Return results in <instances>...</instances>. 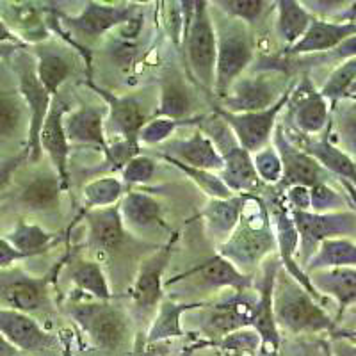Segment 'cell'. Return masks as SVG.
<instances>
[{"instance_id": "52", "label": "cell", "mask_w": 356, "mask_h": 356, "mask_svg": "<svg viewBox=\"0 0 356 356\" xmlns=\"http://www.w3.org/2000/svg\"><path fill=\"white\" fill-rule=\"evenodd\" d=\"M340 182L344 184L346 191H348V193H349V196H351V200H353V205L356 207V187L353 186V184H349L348 180H340Z\"/></svg>"}, {"instance_id": "44", "label": "cell", "mask_w": 356, "mask_h": 356, "mask_svg": "<svg viewBox=\"0 0 356 356\" xmlns=\"http://www.w3.org/2000/svg\"><path fill=\"white\" fill-rule=\"evenodd\" d=\"M155 170H157V166H155L154 159L139 154L134 159H130L122 170V182L125 184V187L146 184L148 180H152Z\"/></svg>"}, {"instance_id": "29", "label": "cell", "mask_w": 356, "mask_h": 356, "mask_svg": "<svg viewBox=\"0 0 356 356\" xmlns=\"http://www.w3.org/2000/svg\"><path fill=\"white\" fill-rule=\"evenodd\" d=\"M120 205L122 219L134 228H150L161 222V203L146 193L129 191L123 195Z\"/></svg>"}, {"instance_id": "40", "label": "cell", "mask_w": 356, "mask_h": 356, "mask_svg": "<svg viewBox=\"0 0 356 356\" xmlns=\"http://www.w3.org/2000/svg\"><path fill=\"white\" fill-rule=\"evenodd\" d=\"M198 122L200 116L195 118V120H184V122H173V120H168V118H154V120H148L146 125L141 129V132H139V143H143V145H161V143L170 138L178 127L195 125Z\"/></svg>"}, {"instance_id": "25", "label": "cell", "mask_w": 356, "mask_h": 356, "mask_svg": "<svg viewBox=\"0 0 356 356\" xmlns=\"http://www.w3.org/2000/svg\"><path fill=\"white\" fill-rule=\"evenodd\" d=\"M246 195H235L227 200H212L202 212V218L205 219L207 228L212 234L214 239L221 241V244L234 234V230L239 225L241 214Z\"/></svg>"}, {"instance_id": "47", "label": "cell", "mask_w": 356, "mask_h": 356, "mask_svg": "<svg viewBox=\"0 0 356 356\" xmlns=\"http://www.w3.org/2000/svg\"><path fill=\"white\" fill-rule=\"evenodd\" d=\"M24 259H27L24 253H20L6 237H0V267H9Z\"/></svg>"}, {"instance_id": "46", "label": "cell", "mask_w": 356, "mask_h": 356, "mask_svg": "<svg viewBox=\"0 0 356 356\" xmlns=\"http://www.w3.org/2000/svg\"><path fill=\"white\" fill-rule=\"evenodd\" d=\"M287 203L291 211H310V189L303 186L289 187Z\"/></svg>"}, {"instance_id": "50", "label": "cell", "mask_w": 356, "mask_h": 356, "mask_svg": "<svg viewBox=\"0 0 356 356\" xmlns=\"http://www.w3.org/2000/svg\"><path fill=\"white\" fill-rule=\"evenodd\" d=\"M337 22H348V24H356V2H351L349 8H346L344 11L339 15V20Z\"/></svg>"}, {"instance_id": "51", "label": "cell", "mask_w": 356, "mask_h": 356, "mask_svg": "<svg viewBox=\"0 0 356 356\" xmlns=\"http://www.w3.org/2000/svg\"><path fill=\"white\" fill-rule=\"evenodd\" d=\"M18 50H20V44H0V57H2V59H9V57L15 56Z\"/></svg>"}, {"instance_id": "54", "label": "cell", "mask_w": 356, "mask_h": 356, "mask_svg": "<svg viewBox=\"0 0 356 356\" xmlns=\"http://www.w3.org/2000/svg\"><path fill=\"white\" fill-rule=\"evenodd\" d=\"M348 97H356V81H355V84L351 86V89H349Z\"/></svg>"}, {"instance_id": "11", "label": "cell", "mask_w": 356, "mask_h": 356, "mask_svg": "<svg viewBox=\"0 0 356 356\" xmlns=\"http://www.w3.org/2000/svg\"><path fill=\"white\" fill-rule=\"evenodd\" d=\"M287 106L291 107L292 123L303 136H317L328 125V100L314 89L308 79H305L296 91H291Z\"/></svg>"}, {"instance_id": "35", "label": "cell", "mask_w": 356, "mask_h": 356, "mask_svg": "<svg viewBox=\"0 0 356 356\" xmlns=\"http://www.w3.org/2000/svg\"><path fill=\"white\" fill-rule=\"evenodd\" d=\"M127 191L125 184L116 177H102L97 180H91L84 187L86 207L88 209H104V207H113L122 202L123 193Z\"/></svg>"}, {"instance_id": "21", "label": "cell", "mask_w": 356, "mask_h": 356, "mask_svg": "<svg viewBox=\"0 0 356 356\" xmlns=\"http://www.w3.org/2000/svg\"><path fill=\"white\" fill-rule=\"evenodd\" d=\"M170 154H164L171 159H177L182 164L196 170H205V171H221L222 168V157L219 150L216 148L214 143L211 141L209 136L198 130L193 136L180 141L171 143Z\"/></svg>"}, {"instance_id": "42", "label": "cell", "mask_w": 356, "mask_h": 356, "mask_svg": "<svg viewBox=\"0 0 356 356\" xmlns=\"http://www.w3.org/2000/svg\"><path fill=\"white\" fill-rule=\"evenodd\" d=\"M344 207H348L344 195L332 189L326 182L310 187V212H317V214L340 212Z\"/></svg>"}, {"instance_id": "22", "label": "cell", "mask_w": 356, "mask_h": 356, "mask_svg": "<svg viewBox=\"0 0 356 356\" xmlns=\"http://www.w3.org/2000/svg\"><path fill=\"white\" fill-rule=\"evenodd\" d=\"M310 285L317 294L332 296L340 312L356 303V267H330L308 273Z\"/></svg>"}, {"instance_id": "18", "label": "cell", "mask_w": 356, "mask_h": 356, "mask_svg": "<svg viewBox=\"0 0 356 356\" xmlns=\"http://www.w3.org/2000/svg\"><path fill=\"white\" fill-rule=\"evenodd\" d=\"M89 246L100 251H114L125 239V222L120 205L93 209L88 214Z\"/></svg>"}, {"instance_id": "55", "label": "cell", "mask_w": 356, "mask_h": 356, "mask_svg": "<svg viewBox=\"0 0 356 356\" xmlns=\"http://www.w3.org/2000/svg\"><path fill=\"white\" fill-rule=\"evenodd\" d=\"M353 337H355V339H356V332H355V333H353Z\"/></svg>"}, {"instance_id": "32", "label": "cell", "mask_w": 356, "mask_h": 356, "mask_svg": "<svg viewBox=\"0 0 356 356\" xmlns=\"http://www.w3.org/2000/svg\"><path fill=\"white\" fill-rule=\"evenodd\" d=\"M61 191L63 186L57 175H41L24 187L20 202L31 211H50L59 205Z\"/></svg>"}, {"instance_id": "38", "label": "cell", "mask_w": 356, "mask_h": 356, "mask_svg": "<svg viewBox=\"0 0 356 356\" xmlns=\"http://www.w3.org/2000/svg\"><path fill=\"white\" fill-rule=\"evenodd\" d=\"M161 157L164 159V161L171 162V164H173L175 168H178L180 171H184L187 177L193 178V180L200 186V189L205 191L209 196H212V200H227V198H232V196H235L234 193H232L225 184H222L221 178H219L218 175L212 173V171L196 170V168L186 166V164H182V162L177 161V159H171L164 154H161Z\"/></svg>"}, {"instance_id": "37", "label": "cell", "mask_w": 356, "mask_h": 356, "mask_svg": "<svg viewBox=\"0 0 356 356\" xmlns=\"http://www.w3.org/2000/svg\"><path fill=\"white\" fill-rule=\"evenodd\" d=\"M356 81V57L348 59L340 66H337L328 77L326 84L321 88L319 93L332 104H337L344 97H348L349 89Z\"/></svg>"}, {"instance_id": "28", "label": "cell", "mask_w": 356, "mask_h": 356, "mask_svg": "<svg viewBox=\"0 0 356 356\" xmlns=\"http://www.w3.org/2000/svg\"><path fill=\"white\" fill-rule=\"evenodd\" d=\"M330 267H356V244L346 237L323 241L305 264V275Z\"/></svg>"}, {"instance_id": "48", "label": "cell", "mask_w": 356, "mask_h": 356, "mask_svg": "<svg viewBox=\"0 0 356 356\" xmlns=\"http://www.w3.org/2000/svg\"><path fill=\"white\" fill-rule=\"evenodd\" d=\"M328 57H333V59H342V61H348V59L356 57V34L355 36L348 38L346 41H342L335 50L328 52Z\"/></svg>"}, {"instance_id": "1", "label": "cell", "mask_w": 356, "mask_h": 356, "mask_svg": "<svg viewBox=\"0 0 356 356\" xmlns=\"http://www.w3.org/2000/svg\"><path fill=\"white\" fill-rule=\"evenodd\" d=\"M248 198V195H246ZM267 218V209L253 196V209H248L244 200L243 214L234 234L219 246V255L230 260L241 273L244 267H255L276 248V235Z\"/></svg>"}, {"instance_id": "41", "label": "cell", "mask_w": 356, "mask_h": 356, "mask_svg": "<svg viewBox=\"0 0 356 356\" xmlns=\"http://www.w3.org/2000/svg\"><path fill=\"white\" fill-rule=\"evenodd\" d=\"M253 159V166H255L257 177L264 184H280L282 175H284V166H282V159L278 152L273 146H266L262 150L255 152L251 155Z\"/></svg>"}, {"instance_id": "31", "label": "cell", "mask_w": 356, "mask_h": 356, "mask_svg": "<svg viewBox=\"0 0 356 356\" xmlns=\"http://www.w3.org/2000/svg\"><path fill=\"white\" fill-rule=\"evenodd\" d=\"M36 75L41 86L52 98L59 97V88L72 73V63L63 54L41 47L36 50Z\"/></svg>"}, {"instance_id": "23", "label": "cell", "mask_w": 356, "mask_h": 356, "mask_svg": "<svg viewBox=\"0 0 356 356\" xmlns=\"http://www.w3.org/2000/svg\"><path fill=\"white\" fill-rule=\"evenodd\" d=\"M0 333L27 351H36L52 344L49 333H44L36 321L11 308H0Z\"/></svg>"}, {"instance_id": "34", "label": "cell", "mask_w": 356, "mask_h": 356, "mask_svg": "<svg viewBox=\"0 0 356 356\" xmlns=\"http://www.w3.org/2000/svg\"><path fill=\"white\" fill-rule=\"evenodd\" d=\"M6 239L17 248L20 253H24L27 259L36 257L40 253L49 251L50 246H54L57 237L54 234L44 232L38 225H29L25 221H18L11 232L6 235Z\"/></svg>"}, {"instance_id": "26", "label": "cell", "mask_w": 356, "mask_h": 356, "mask_svg": "<svg viewBox=\"0 0 356 356\" xmlns=\"http://www.w3.org/2000/svg\"><path fill=\"white\" fill-rule=\"evenodd\" d=\"M303 150L316 159L324 170L332 171L333 175L340 177V180H348L356 187V162L328 138L310 139Z\"/></svg>"}, {"instance_id": "9", "label": "cell", "mask_w": 356, "mask_h": 356, "mask_svg": "<svg viewBox=\"0 0 356 356\" xmlns=\"http://www.w3.org/2000/svg\"><path fill=\"white\" fill-rule=\"evenodd\" d=\"M275 141V150L278 152L280 159H282V166H284V175H282L280 186L287 187V189L292 186H303L310 189V187L324 182L326 170L307 152L289 141L280 127L276 129Z\"/></svg>"}, {"instance_id": "45", "label": "cell", "mask_w": 356, "mask_h": 356, "mask_svg": "<svg viewBox=\"0 0 356 356\" xmlns=\"http://www.w3.org/2000/svg\"><path fill=\"white\" fill-rule=\"evenodd\" d=\"M337 130L342 150L356 162V109L342 111L337 118Z\"/></svg>"}, {"instance_id": "13", "label": "cell", "mask_w": 356, "mask_h": 356, "mask_svg": "<svg viewBox=\"0 0 356 356\" xmlns=\"http://www.w3.org/2000/svg\"><path fill=\"white\" fill-rule=\"evenodd\" d=\"M88 86L106 104L111 129L122 134L125 141H139V132L148 122L141 104L134 97H118L116 93L107 91L91 81H88Z\"/></svg>"}, {"instance_id": "33", "label": "cell", "mask_w": 356, "mask_h": 356, "mask_svg": "<svg viewBox=\"0 0 356 356\" xmlns=\"http://www.w3.org/2000/svg\"><path fill=\"white\" fill-rule=\"evenodd\" d=\"M70 276H72V282L79 291L91 296V298L98 300L100 303H107L113 298V292H111L109 284H107L104 269H102L98 262L81 260V262H77L72 267Z\"/></svg>"}, {"instance_id": "3", "label": "cell", "mask_w": 356, "mask_h": 356, "mask_svg": "<svg viewBox=\"0 0 356 356\" xmlns=\"http://www.w3.org/2000/svg\"><path fill=\"white\" fill-rule=\"evenodd\" d=\"M218 34V61H216L214 93L222 98L234 82L243 77V72L253 59L255 43L250 25L241 20H230L222 25Z\"/></svg>"}, {"instance_id": "6", "label": "cell", "mask_w": 356, "mask_h": 356, "mask_svg": "<svg viewBox=\"0 0 356 356\" xmlns=\"http://www.w3.org/2000/svg\"><path fill=\"white\" fill-rule=\"evenodd\" d=\"M289 97H291V91H285L275 106H271L269 109L257 111V113L234 114L222 111L221 107H216V114L227 123L237 145L248 154L253 155L255 152L266 148L267 141L271 139L273 130L276 127V118L287 107Z\"/></svg>"}, {"instance_id": "53", "label": "cell", "mask_w": 356, "mask_h": 356, "mask_svg": "<svg viewBox=\"0 0 356 356\" xmlns=\"http://www.w3.org/2000/svg\"><path fill=\"white\" fill-rule=\"evenodd\" d=\"M339 356H356V346H342L339 349Z\"/></svg>"}, {"instance_id": "2", "label": "cell", "mask_w": 356, "mask_h": 356, "mask_svg": "<svg viewBox=\"0 0 356 356\" xmlns=\"http://www.w3.org/2000/svg\"><path fill=\"white\" fill-rule=\"evenodd\" d=\"M273 310L276 324H282L294 333L323 332L332 328V321L317 303V298H314L291 275L282 280L276 276Z\"/></svg>"}, {"instance_id": "17", "label": "cell", "mask_w": 356, "mask_h": 356, "mask_svg": "<svg viewBox=\"0 0 356 356\" xmlns=\"http://www.w3.org/2000/svg\"><path fill=\"white\" fill-rule=\"evenodd\" d=\"M356 34V24L348 22H328L314 18L305 36L301 38L291 49H287L289 56H307V54L332 52L342 41Z\"/></svg>"}, {"instance_id": "27", "label": "cell", "mask_w": 356, "mask_h": 356, "mask_svg": "<svg viewBox=\"0 0 356 356\" xmlns=\"http://www.w3.org/2000/svg\"><path fill=\"white\" fill-rule=\"evenodd\" d=\"M193 113V97L184 81L178 75H166L161 86V98H159V118H168L173 122L189 120Z\"/></svg>"}, {"instance_id": "49", "label": "cell", "mask_w": 356, "mask_h": 356, "mask_svg": "<svg viewBox=\"0 0 356 356\" xmlns=\"http://www.w3.org/2000/svg\"><path fill=\"white\" fill-rule=\"evenodd\" d=\"M0 44H24L20 41V38L15 33H11V29L8 27L6 22L0 20Z\"/></svg>"}, {"instance_id": "8", "label": "cell", "mask_w": 356, "mask_h": 356, "mask_svg": "<svg viewBox=\"0 0 356 356\" xmlns=\"http://www.w3.org/2000/svg\"><path fill=\"white\" fill-rule=\"evenodd\" d=\"M278 86L271 75L260 73L253 77H239L228 93L221 98V109L227 113H257L269 109L280 100Z\"/></svg>"}, {"instance_id": "19", "label": "cell", "mask_w": 356, "mask_h": 356, "mask_svg": "<svg viewBox=\"0 0 356 356\" xmlns=\"http://www.w3.org/2000/svg\"><path fill=\"white\" fill-rule=\"evenodd\" d=\"M198 275L203 284L209 285V287H232L237 292H246V289L251 287L253 280L250 275H244L241 273L230 260H227L225 257L216 255L211 260L200 264V266L193 267L189 271L178 275L177 278L166 282V285L175 284L178 280L189 278V276Z\"/></svg>"}, {"instance_id": "43", "label": "cell", "mask_w": 356, "mask_h": 356, "mask_svg": "<svg viewBox=\"0 0 356 356\" xmlns=\"http://www.w3.org/2000/svg\"><path fill=\"white\" fill-rule=\"evenodd\" d=\"M218 6L234 20H241L246 25H251L262 17L267 2L264 0H225V2H218Z\"/></svg>"}, {"instance_id": "16", "label": "cell", "mask_w": 356, "mask_h": 356, "mask_svg": "<svg viewBox=\"0 0 356 356\" xmlns=\"http://www.w3.org/2000/svg\"><path fill=\"white\" fill-rule=\"evenodd\" d=\"M66 138L73 145H89L100 148L106 154V107L82 106L75 111H68L65 116Z\"/></svg>"}, {"instance_id": "7", "label": "cell", "mask_w": 356, "mask_h": 356, "mask_svg": "<svg viewBox=\"0 0 356 356\" xmlns=\"http://www.w3.org/2000/svg\"><path fill=\"white\" fill-rule=\"evenodd\" d=\"M291 216L296 230L300 234L301 250L307 260L316 253L323 241L356 234V211L326 212V214L291 211Z\"/></svg>"}, {"instance_id": "24", "label": "cell", "mask_w": 356, "mask_h": 356, "mask_svg": "<svg viewBox=\"0 0 356 356\" xmlns=\"http://www.w3.org/2000/svg\"><path fill=\"white\" fill-rule=\"evenodd\" d=\"M219 178L234 195H253L262 184L257 177L251 154L243 150L239 145L234 146L227 154H222V168Z\"/></svg>"}, {"instance_id": "12", "label": "cell", "mask_w": 356, "mask_h": 356, "mask_svg": "<svg viewBox=\"0 0 356 356\" xmlns=\"http://www.w3.org/2000/svg\"><path fill=\"white\" fill-rule=\"evenodd\" d=\"M77 317L86 324L93 340L106 349H114L122 344L127 335V319L122 312L109 303L81 305Z\"/></svg>"}, {"instance_id": "30", "label": "cell", "mask_w": 356, "mask_h": 356, "mask_svg": "<svg viewBox=\"0 0 356 356\" xmlns=\"http://www.w3.org/2000/svg\"><path fill=\"white\" fill-rule=\"evenodd\" d=\"M276 6H278L276 33L291 49L292 44H296L305 36L310 24L314 22V17L305 8V4H301L298 0H280Z\"/></svg>"}, {"instance_id": "4", "label": "cell", "mask_w": 356, "mask_h": 356, "mask_svg": "<svg viewBox=\"0 0 356 356\" xmlns=\"http://www.w3.org/2000/svg\"><path fill=\"white\" fill-rule=\"evenodd\" d=\"M186 41V52L193 75H196L205 89L216 86V61H218V34L212 24L209 2L196 0Z\"/></svg>"}, {"instance_id": "5", "label": "cell", "mask_w": 356, "mask_h": 356, "mask_svg": "<svg viewBox=\"0 0 356 356\" xmlns=\"http://www.w3.org/2000/svg\"><path fill=\"white\" fill-rule=\"evenodd\" d=\"M17 77H18V93L24 98L25 106H27L29 113V130H27V145H25V152H27L29 162L41 161V145L40 136L43 123L49 116L50 104H52V97H50L44 88L41 86L40 79L36 75V65L34 59L29 54L17 52Z\"/></svg>"}, {"instance_id": "14", "label": "cell", "mask_w": 356, "mask_h": 356, "mask_svg": "<svg viewBox=\"0 0 356 356\" xmlns=\"http://www.w3.org/2000/svg\"><path fill=\"white\" fill-rule=\"evenodd\" d=\"M173 243L175 237L171 239V243L155 251L154 255L146 259L139 267L138 278L130 289V296H132L136 307L148 310L152 307H157L159 301L162 300V285H164L162 276H164V271L170 264Z\"/></svg>"}, {"instance_id": "10", "label": "cell", "mask_w": 356, "mask_h": 356, "mask_svg": "<svg viewBox=\"0 0 356 356\" xmlns=\"http://www.w3.org/2000/svg\"><path fill=\"white\" fill-rule=\"evenodd\" d=\"M70 107L59 97L52 98L49 116L44 120L43 129H41L40 145L41 152L47 154L56 166L57 177L61 182L63 189L70 187V171H68V157H70V141L65 132V114Z\"/></svg>"}, {"instance_id": "39", "label": "cell", "mask_w": 356, "mask_h": 356, "mask_svg": "<svg viewBox=\"0 0 356 356\" xmlns=\"http://www.w3.org/2000/svg\"><path fill=\"white\" fill-rule=\"evenodd\" d=\"M196 307H200V305H177L170 303V301L162 305L161 314H159L154 328H152V339H164V337L180 335V323H178V319H180V316H182L184 312Z\"/></svg>"}, {"instance_id": "15", "label": "cell", "mask_w": 356, "mask_h": 356, "mask_svg": "<svg viewBox=\"0 0 356 356\" xmlns=\"http://www.w3.org/2000/svg\"><path fill=\"white\" fill-rule=\"evenodd\" d=\"M134 6H107L88 2L77 17H63L65 25L84 36H100L116 25L127 24L134 18Z\"/></svg>"}, {"instance_id": "20", "label": "cell", "mask_w": 356, "mask_h": 356, "mask_svg": "<svg viewBox=\"0 0 356 356\" xmlns=\"http://www.w3.org/2000/svg\"><path fill=\"white\" fill-rule=\"evenodd\" d=\"M47 285H49L47 278L18 275L11 280H6L0 285V300L4 301L6 308L31 314L40 310L47 303Z\"/></svg>"}, {"instance_id": "36", "label": "cell", "mask_w": 356, "mask_h": 356, "mask_svg": "<svg viewBox=\"0 0 356 356\" xmlns=\"http://www.w3.org/2000/svg\"><path fill=\"white\" fill-rule=\"evenodd\" d=\"M29 120L27 106L20 93H0V139L15 138Z\"/></svg>"}]
</instances>
